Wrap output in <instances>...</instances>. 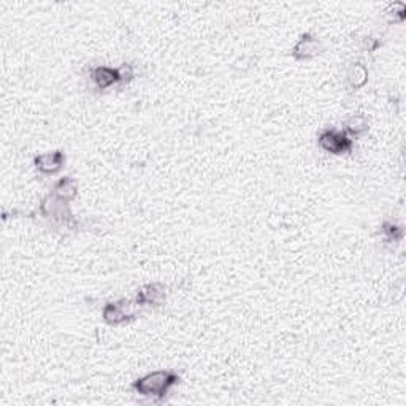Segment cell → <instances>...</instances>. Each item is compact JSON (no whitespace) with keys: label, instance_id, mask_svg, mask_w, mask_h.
I'll return each mask as SVG.
<instances>
[{"label":"cell","instance_id":"1","mask_svg":"<svg viewBox=\"0 0 406 406\" xmlns=\"http://www.w3.org/2000/svg\"><path fill=\"white\" fill-rule=\"evenodd\" d=\"M179 381H181V376L176 371L158 370L133 381L132 387L135 389L138 396L160 402V400H164L168 396L170 389L176 386Z\"/></svg>","mask_w":406,"mask_h":406},{"label":"cell","instance_id":"2","mask_svg":"<svg viewBox=\"0 0 406 406\" xmlns=\"http://www.w3.org/2000/svg\"><path fill=\"white\" fill-rule=\"evenodd\" d=\"M38 211L42 214V218L48 219L54 227L68 230H77L80 227L78 219L73 216L70 210V203L59 200L51 193L40 203Z\"/></svg>","mask_w":406,"mask_h":406},{"label":"cell","instance_id":"3","mask_svg":"<svg viewBox=\"0 0 406 406\" xmlns=\"http://www.w3.org/2000/svg\"><path fill=\"white\" fill-rule=\"evenodd\" d=\"M142 306L137 303L135 299H121L118 301H108L102 310V317L108 326H121V324L130 322L138 316Z\"/></svg>","mask_w":406,"mask_h":406},{"label":"cell","instance_id":"4","mask_svg":"<svg viewBox=\"0 0 406 406\" xmlns=\"http://www.w3.org/2000/svg\"><path fill=\"white\" fill-rule=\"evenodd\" d=\"M317 143L321 149L333 156L349 154L354 148V140L346 132L326 129L319 133Z\"/></svg>","mask_w":406,"mask_h":406},{"label":"cell","instance_id":"5","mask_svg":"<svg viewBox=\"0 0 406 406\" xmlns=\"http://www.w3.org/2000/svg\"><path fill=\"white\" fill-rule=\"evenodd\" d=\"M167 292L168 287L164 283H148L138 289L135 300L142 308H144V306H148V308H158V306L165 303Z\"/></svg>","mask_w":406,"mask_h":406},{"label":"cell","instance_id":"6","mask_svg":"<svg viewBox=\"0 0 406 406\" xmlns=\"http://www.w3.org/2000/svg\"><path fill=\"white\" fill-rule=\"evenodd\" d=\"M324 51L322 42L313 33H303L299 42L294 45L292 57L295 61H310L313 57L319 56Z\"/></svg>","mask_w":406,"mask_h":406},{"label":"cell","instance_id":"7","mask_svg":"<svg viewBox=\"0 0 406 406\" xmlns=\"http://www.w3.org/2000/svg\"><path fill=\"white\" fill-rule=\"evenodd\" d=\"M63 165H66V154L61 149H56L53 153L38 154L33 158V167H36V170L46 176L59 173Z\"/></svg>","mask_w":406,"mask_h":406},{"label":"cell","instance_id":"8","mask_svg":"<svg viewBox=\"0 0 406 406\" xmlns=\"http://www.w3.org/2000/svg\"><path fill=\"white\" fill-rule=\"evenodd\" d=\"M91 78L94 81L96 88L100 91H105L113 88V86H121V75L119 68L107 67V66H97L91 68Z\"/></svg>","mask_w":406,"mask_h":406},{"label":"cell","instance_id":"9","mask_svg":"<svg viewBox=\"0 0 406 406\" xmlns=\"http://www.w3.org/2000/svg\"><path fill=\"white\" fill-rule=\"evenodd\" d=\"M51 194L57 197L59 200H63L67 203H70L75 197L78 195V183L77 179L72 176H63L59 181H56L53 186V190Z\"/></svg>","mask_w":406,"mask_h":406},{"label":"cell","instance_id":"10","mask_svg":"<svg viewBox=\"0 0 406 406\" xmlns=\"http://www.w3.org/2000/svg\"><path fill=\"white\" fill-rule=\"evenodd\" d=\"M368 129H370L368 118L362 113L349 116V118H347L346 123H345V132L347 133V135L354 137V138L363 137L365 133L368 132Z\"/></svg>","mask_w":406,"mask_h":406},{"label":"cell","instance_id":"11","mask_svg":"<svg viewBox=\"0 0 406 406\" xmlns=\"http://www.w3.org/2000/svg\"><path fill=\"white\" fill-rule=\"evenodd\" d=\"M347 86L351 89H361L368 81V68L362 62H352L347 68Z\"/></svg>","mask_w":406,"mask_h":406},{"label":"cell","instance_id":"12","mask_svg":"<svg viewBox=\"0 0 406 406\" xmlns=\"http://www.w3.org/2000/svg\"><path fill=\"white\" fill-rule=\"evenodd\" d=\"M382 236H384L386 243H400L403 239V229L397 225L396 223H382L381 225Z\"/></svg>","mask_w":406,"mask_h":406},{"label":"cell","instance_id":"13","mask_svg":"<svg viewBox=\"0 0 406 406\" xmlns=\"http://www.w3.org/2000/svg\"><path fill=\"white\" fill-rule=\"evenodd\" d=\"M118 68L121 75V86L129 84L133 80V77H135V68H133V66H130V63H123V66Z\"/></svg>","mask_w":406,"mask_h":406},{"label":"cell","instance_id":"14","mask_svg":"<svg viewBox=\"0 0 406 406\" xmlns=\"http://www.w3.org/2000/svg\"><path fill=\"white\" fill-rule=\"evenodd\" d=\"M396 5H397V2L396 3H391L387 7V10L384 11V13L389 16V18H391V21H393V16L396 15H398V18L403 21V18H405V10H406V7H403V8H400L398 11L396 10Z\"/></svg>","mask_w":406,"mask_h":406}]
</instances>
